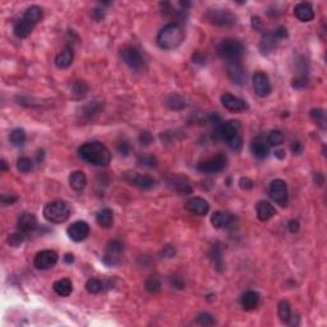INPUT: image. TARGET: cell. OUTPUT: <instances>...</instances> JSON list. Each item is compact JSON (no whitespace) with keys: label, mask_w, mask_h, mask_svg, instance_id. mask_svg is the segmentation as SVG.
I'll list each match as a JSON object with an SVG mask.
<instances>
[{"label":"cell","mask_w":327,"mask_h":327,"mask_svg":"<svg viewBox=\"0 0 327 327\" xmlns=\"http://www.w3.org/2000/svg\"><path fill=\"white\" fill-rule=\"evenodd\" d=\"M278 312H279V317H280L281 322L287 325V322H289V320H290V317H291L290 303H289L287 301H281L280 303H279Z\"/></svg>","instance_id":"f35d334b"},{"label":"cell","mask_w":327,"mask_h":327,"mask_svg":"<svg viewBox=\"0 0 327 327\" xmlns=\"http://www.w3.org/2000/svg\"><path fill=\"white\" fill-rule=\"evenodd\" d=\"M17 201H18V197L14 195H1V197H0V202L3 206L13 205Z\"/></svg>","instance_id":"db71d44e"},{"label":"cell","mask_w":327,"mask_h":327,"mask_svg":"<svg viewBox=\"0 0 327 327\" xmlns=\"http://www.w3.org/2000/svg\"><path fill=\"white\" fill-rule=\"evenodd\" d=\"M73 59H74V53H73L72 46H66L65 49L55 56L54 63L59 69H65L68 66L72 65Z\"/></svg>","instance_id":"484cf974"},{"label":"cell","mask_w":327,"mask_h":327,"mask_svg":"<svg viewBox=\"0 0 327 327\" xmlns=\"http://www.w3.org/2000/svg\"><path fill=\"white\" fill-rule=\"evenodd\" d=\"M176 255V249L175 247H173L172 244H168L162 248L161 251V257L164 258H172Z\"/></svg>","instance_id":"11a10c76"},{"label":"cell","mask_w":327,"mask_h":327,"mask_svg":"<svg viewBox=\"0 0 327 327\" xmlns=\"http://www.w3.org/2000/svg\"><path fill=\"white\" fill-rule=\"evenodd\" d=\"M120 58L124 62L126 65H128L132 70H142L145 68V59H143L142 54L138 49L133 46L123 47L120 51Z\"/></svg>","instance_id":"ba28073f"},{"label":"cell","mask_w":327,"mask_h":327,"mask_svg":"<svg viewBox=\"0 0 327 327\" xmlns=\"http://www.w3.org/2000/svg\"><path fill=\"white\" fill-rule=\"evenodd\" d=\"M0 169H1V172H7L8 169H9L8 162L5 161V160H1V161H0Z\"/></svg>","instance_id":"03108f58"},{"label":"cell","mask_w":327,"mask_h":327,"mask_svg":"<svg viewBox=\"0 0 327 327\" xmlns=\"http://www.w3.org/2000/svg\"><path fill=\"white\" fill-rule=\"evenodd\" d=\"M26 132H24L22 128H16L13 129L9 134V141L10 143L16 147H22V146L26 143Z\"/></svg>","instance_id":"8d00e7d4"},{"label":"cell","mask_w":327,"mask_h":327,"mask_svg":"<svg viewBox=\"0 0 327 327\" xmlns=\"http://www.w3.org/2000/svg\"><path fill=\"white\" fill-rule=\"evenodd\" d=\"M138 142L142 146H145V147H147V146H150L153 142V137H152V134L149 131H143V132L139 133Z\"/></svg>","instance_id":"681fc988"},{"label":"cell","mask_w":327,"mask_h":327,"mask_svg":"<svg viewBox=\"0 0 327 327\" xmlns=\"http://www.w3.org/2000/svg\"><path fill=\"white\" fill-rule=\"evenodd\" d=\"M162 284L161 281L159 279L156 278V276H151L147 280L145 281V289L151 294H157L160 290H161Z\"/></svg>","instance_id":"ab89813d"},{"label":"cell","mask_w":327,"mask_h":327,"mask_svg":"<svg viewBox=\"0 0 327 327\" xmlns=\"http://www.w3.org/2000/svg\"><path fill=\"white\" fill-rule=\"evenodd\" d=\"M192 62L195 64H198V65H205L206 56L202 53H199V51H196V53L192 55Z\"/></svg>","instance_id":"6f0895ef"},{"label":"cell","mask_w":327,"mask_h":327,"mask_svg":"<svg viewBox=\"0 0 327 327\" xmlns=\"http://www.w3.org/2000/svg\"><path fill=\"white\" fill-rule=\"evenodd\" d=\"M211 224L216 229H230L235 225V218L225 211H216L211 216Z\"/></svg>","instance_id":"ffe728a7"},{"label":"cell","mask_w":327,"mask_h":327,"mask_svg":"<svg viewBox=\"0 0 327 327\" xmlns=\"http://www.w3.org/2000/svg\"><path fill=\"white\" fill-rule=\"evenodd\" d=\"M96 221L97 224L101 226V228H110L114 222V212H112L111 208H103V210H100L97 212V215H96Z\"/></svg>","instance_id":"d6a6232c"},{"label":"cell","mask_w":327,"mask_h":327,"mask_svg":"<svg viewBox=\"0 0 327 327\" xmlns=\"http://www.w3.org/2000/svg\"><path fill=\"white\" fill-rule=\"evenodd\" d=\"M168 185L174 192H176L180 196H188L192 195L193 188H192L191 183L187 178L180 175H172L168 179Z\"/></svg>","instance_id":"e0dca14e"},{"label":"cell","mask_w":327,"mask_h":327,"mask_svg":"<svg viewBox=\"0 0 327 327\" xmlns=\"http://www.w3.org/2000/svg\"><path fill=\"white\" fill-rule=\"evenodd\" d=\"M311 116L312 119L314 120V122L317 123L318 126H321V128L325 129V122H326V114H325V110L324 109H312L311 110Z\"/></svg>","instance_id":"f6af8a7d"},{"label":"cell","mask_w":327,"mask_h":327,"mask_svg":"<svg viewBox=\"0 0 327 327\" xmlns=\"http://www.w3.org/2000/svg\"><path fill=\"white\" fill-rule=\"evenodd\" d=\"M33 27H35V24L31 23L30 21L24 20L23 17H22V18L17 21L16 24H14L13 32L18 39H26V37L30 36V33L32 32L33 30Z\"/></svg>","instance_id":"83f0119b"},{"label":"cell","mask_w":327,"mask_h":327,"mask_svg":"<svg viewBox=\"0 0 327 327\" xmlns=\"http://www.w3.org/2000/svg\"><path fill=\"white\" fill-rule=\"evenodd\" d=\"M287 229H289V232H290L291 234H297V233L299 232V229H301V224H299L298 220L293 218V220H290V221L287 222Z\"/></svg>","instance_id":"680465c9"},{"label":"cell","mask_w":327,"mask_h":327,"mask_svg":"<svg viewBox=\"0 0 327 327\" xmlns=\"http://www.w3.org/2000/svg\"><path fill=\"white\" fill-rule=\"evenodd\" d=\"M276 44H278V40L274 33H263V36L261 37V41H260V51L262 55H268L270 53H272V50L276 47Z\"/></svg>","instance_id":"4dcf8cb0"},{"label":"cell","mask_w":327,"mask_h":327,"mask_svg":"<svg viewBox=\"0 0 327 327\" xmlns=\"http://www.w3.org/2000/svg\"><path fill=\"white\" fill-rule=\"evenodd\" d=\"M238 184L243 191H251V189L255 187L253 180H252L251 178H248V176H241V178L239 179Z\"/></svg>","instance_id":"816d5d0a"},{"label":"cell","mask_w":327,"mask_h":327,"mask_svg":"<svg viewBox=\"0 0 327 327\" xmlns=\"http://www.w3.org/2000/svg\"><path fill=\"white\" fill-rule=\"evenodd\" d=\"M291 86L295 89H303L308 86V77H294L291 81Z\"/></svg>","instance_id":"c3c4849f"},{"label":"cell","mask_w":327,"mask_h":327,"mask_svg":"<svg viewBox=\"0 0 327 327\" xmlns=\"http://www.w3.org/2000/svg\"><path fill=\"white\" fill-rule=\"evenodd\" d=\"M170 285H172L174 289H178V290H183L185 287V281L183 280L180 276H172L170 278Z\"/></svg>","instance_id":"f5cc1de1"},{"label":"cell","mask_w":327,"mask_h":327,"mask_svg":"<svg viewBox=\"0 0 327 327\" xmlns=\"http://www.w3.org/2000/svg\"><path fill=\"white\" fill-rule=\"evenodd\" d=\"M291 152L294 155H301L302 152H303V145L301 142H294L291 146Z\"/></svg>","instance_id":"94428289"},{"label":"cell","mask_w":327,"mask_h":327,"mask_svg":"<svg viewBox=\"0 0 327 327\" xmlns=\"http://www.w3.org/2000/svg\"><path fill=\"white\" fill-rule=\"evenodd\" d=\"M268 195L274 202H276L281 207H285L289 202V192L287 185L283 179H275L272 180L268 188Z\"/></svg>","instance_id":"9c48e42d"},{"label":"cell","mask_w":327,"mask_h":327,"mask_svg":"<svg viewBox=\"0 0 327 327\" xmlns=\"http://www.w3.org/2000/svg\"><path fill=\"white\" fill-rule=\"evenodd\" d=\"M123 243L118 239H112V240L108 241V244L105 247V253H104L103 262L109 266V267H114L122 262L123 258Z\"/></svg>","instance_id":"52a82bcc"},{"label":"cell","mask_w":327,"mask_h":327,"mask_svg":"<svg viewBox=\"0 0 327 327\" xmlns=\"http://www.w3.org/2000/svg\"><path fill=\"white\" fill-rule=\"evenodd\" d=\"M185 210L193 215L205 216L210 211V205L205 198L201 197H192L185 202Z\"/></svg>","instance_id":"ac0fdd59"},{"label":"cell","mask_w":327,"mask_h":327,"mask_svg":"<svg viewBox=\"0 0 327 327\" xmlns=\"http://www.w3.org/2000/svg\"><path fill=\"white\" fill-rule=\"evenodd\" d=\"M226 166H228V157L222 153H218L210 159L199 161L196 168L203 174H218V173L224 172Z\"/></svg>","instance_id":"8992f818"},{"label":"cell","mask_w":327,"mask_h":327,"mask_svg":"<svg viewBox=\"0 0 327 327\" xmlns=\"http://www.w3.org/2000/svg\"><path fill=\"white\" fill-rule=\"evenodd\" d=\"M56 262H58V255H56V252L51 251V249L39 252L33 258V266L37 270H47V268L55 266Z\"/></svg>","instance_id":"4fadbf2b"},{"label":"cell","mask_w":327,"mask_h":327,"mask_svg":"<svg viewBox=\"0 0 327 327\" xmlns=\"http://www.w3.org/2000/svg\"><path fill=\"white\" fill-rule=\"evenodd\" d=\"M53 290L59 297H69L73 291V284L69 279H59L53 284Z\"/></svg>","instance_id":"1f68e13d"},{"label":"cell","mask_w":327,"mask_h":327,"mask_svg":"<svg viewBox=\"0 0 327 327\" xmlns=\"http://www.w3.org/2000/svg\"><path fill=\"white\" fill-rule=\"evenodd\" d=\"M78 156L83 161L93 166L105 168L111 161V152L103 142L93 141V142L83 143L78 149Z\"/></svg>","instance_id":"6da1fadb"},{"label":"cell","mask_w":327,"mask_h":327,"mask_svg":"<svg viewBox=\"0 0 327 327\" xmlns=\"http://www.w3.org/2000/svg\"><path fill=\"white\" fill-rule=\"evenodd\" d=\"M260 304V294L255 290H248L240 297V305L244 311H255Z\"/></svg>","instance_id":"603a6c76"},{"label":"cell","mask_w":327,"mask_h":327,"mask_svg":"<svg viewBox=\"0 0 327 327\" xmlns=\"http://www.w3.org/2000/svg\"><path fill=\"white\" fill-rule=\"evenodd\" d=\"M24 235L26 234H23V233L18 230L17 233H13V234H10L9 237H8V243H9V245H12V247H18V245H21L23 243Z\"/></svg>","instance_id":"bcb514c9"},{"label":"cell","mask_w":327,"mask_h":327,"mask_svg":"<svg viewBox=\"0 0 327 327\" xmlns=\"http://www.w3.org/2000/svg\"><path fill=\"white\" fill-rule=\"evenodd\" d=\"M17 169H18V172L22 173V174L30 173L33 169L32 160L28 159V157H20V159L17 160Z\"/></svg>","instance_id":"7bdbcfd3"},{"label":"cell","mask_w":327,"mask_h":327,"mask_svg":"<svg viewBox=\"0 0 327 327\" xmlns=\"http://www.w3.org/2000/svg\"><path fill=\"white\" fill-rule=\"evenodd\" d=\"M69 184L72 189H74L76 192H82L87 185L86 174L81 172V170H76V172L70 173Z\"/></svg>","instance_id":"f546056e"},{"label":"cell","mask_w":327,"mask_h":327,"mask_svg":"<svg viewBox=\"0 0 327 327\" xmlns=\"http://www.w3.org/2000/svg\"><path fill=\"white\" fill-rule=\"evenodd\" d=\"M185 30L182 23L179 22H170L165 24L157 33L156 43L157 46L162 50L176 49L184 43Z\"/></svg>","instance_id":"7a4b0ae2"},{"label":"cell","mask_w":327,"mask_h":327,"mask_svg":"<svg viewBox=\"0 0 327 327\" xmlns=\"http://www.w3.org/2000/svg\"><path fill=\"white\" fill-rule=\"evenodd\" d=\"M228 76L229 78L239 86H243L247 81V73H245L243 63L228 64Z\"/></svg>","instance_id":"7402d4cb"},{"label":"cell","mask_w":327,"mask_h":327,"mask_svg":"<svg viewBox=\"0 0 327 327\" xmlns=\"http://www.w3.org/2000/svg\"><path fill=\"white\" fill-rule=\"evenodd\" d=\"M270 149H271V146L268 143L267 141V136H264V134H260V136L255 137V138L252 139L251 142V152L252 155L257 157L260 160L266 159L270 153Z\"/></svg>","instance_id":"5bb4252c"},{"label":"cell","mask_w":327,"mask_h":327,"mask_svg":"<svg viewBox=\"0 0 327 327\" xmlns=\"http://www.w3.org/2000/svg\"><path fill=\"white\" fill-rule=\"evenodd\" d=\"M294 16L301 22H311L314 18V10L309 3H299L297 7L294 8Z\"/></svg>","instance_id":"d4e9b609"},{"label":"cell","mask_w":327,"mask_h":327,"mask_svg":"<svg viewBox=\"0 0 327 327\" xmlns=\"http://www.w3.org/2000/svg\"><path fill=\"white\" fill-rule=\"evenodd\" d=\"M240 129L241 124L238 120L224 122L220 128V132H218V141H225L229 145L234 139L240 138Z\"/></svg>","instance_id":"30bf717a"},{"label":"cell","mask_w":327,"mask_h":327,"mask_svg":"<svg viewBox=\"0 0 327 327\" xmlns=\"http://www.w3.org/2000/svg\"><path fill=\"white\" fill-rule=\"evenodd\" d=\"M313 182L317 185H324L325 183V176L322 173H316L313 175Z\"/></svg>","instance_id":"6125c7cd"},{"label":"cell","mask_w":327,"mask_h":327,"mask_svg":"<svg viewBox=\"0 0 327 327\" xmlns=\"http://www.w3.org/2000/svg\"><path fill=\"white\" fill-rule=\"evenodd\" d=\"M137 164L141 166H145V168H156L159 161H157V157L152 153H141V155L137 157Z\"/></svg>","instance_id":"74e56055"},{"label":"cell","mask_w":327,"mask_h":327,"mask_svg":"<svg viewBox=\"0 0 327 327\" xmlns=\"http://www.w3.org/2000/svg\"><path fill=\"white\" fill-rule=\"evenodd\" d=\"M104 109V104L103 101H99V100H93V101H89V103L85 104V105L81 108L80 110V116L83 122H89V120H93L96 116L99 115L100 112L103 111Z\"/></svg>","instance_id":"d6986e66"},{"label":"cell","mask_w":327,"mask_h":327,"mask_svg":"<svg viewBox=\"0 0 327 327\" xmlns=\"http://www.w3.org/2000/svg\"><path fill=\"white\" fill-rule=\"evenodd\" d=\"M205 17L210 23L218 27L230 28V27H234L237 24V16L233 13L232 10L224 9V8L208 9Z\"/></svg>","instance_id":"5b68a950"},{"label":"cell","mask_w":327,"mask_h":327,"mask_svg":"<svg viewBox=\"0 0 327 327\" xmlns=\"http://www.w3.org/2000/svg\"><path fill=\"white\" fill-rule=\"evenodd\" d=\"M44 218L49 222L53 224H62L65 222L70 216V206L65 201L56 199V201L49 202L44 207Z\"/></svg>","instance_id":"277c9868"},{"label":"cell","mask_w":327,"mask_h":327,"mask_svg":"<svg viewBox=\"0 0 327 327\" xmlns=\"http://www.w3.org/2000/svg\"><path fill=\"white\" fill-rule=\"evenodd\" d=\"M275 156H276V157H278V159H280V160H284L285 159V151L284 150H276V151H275Z\"/></svg>","instance_id":"e7e4bbea"},{"label":"cell","mask_w":327,"mask_h":327,"mask_svg":"<svg viewBox=\"0 0 327 327\" xmlns=\"http://www.w3.org/2000/svg\"><path fill=\"white\" fill-rule=\"evenodd\" d=\"M196 324L201 325V326H214V325L216 324V321L211 313L203 312V313L197 316V318H196Z\"/></svg>","instance_id":"ee69618b"},{"label":"cell","mask_w":327,"mask_h":327,"mask_svg":"<svg viewBox=\"0 0 327 327\" xmlns=\"http://www.w3.org/2000/svg\"><path fill=\"white\" fill-rule=\"evenodd\" d=\"M86 290L88 291L89 294H99V293L104 290V283L100 281L99 279H88L86 283Z\"/></svg>","instance_id":"60d3db41"},{"label":"cell","mask_w":327,"mask_h":327,"mask_svg":"<svg viewBox=\"0 0 327 327\" xmlns=\"http://www.w3.org/2000/svg\"><path fill=\"white\" fill-rule=\"evenodd\" d=\"M66 234L76 243L83 241L89 234V225L86 221H76L66 229Z\"/></svg>","instance_id":"9a60e30c"},{"label":"cell","mask_w":327,"mask_h":327,"mask_svg":"<svg viewBox=\"0 0 327 327\" xmlns=\"http://www.w3.org/2000/svg\"><path fill=\"white\" fill-rule=\"evenodd\" d=\"M165 104L169 109L174 110V111H180V110L185 109V106H187L185 99L183 96L179 95V93H172V95H169Z\"/></svg>","instance_id":"836d02e7"},{"label":"cell","mask_w":327,"mask_h":327,"mask_svg":"<svg viewBox=\"0 0 327 327\" xmlns=\"http://www.w3.org/2000/svg\"><path fill=\"white\" fill-rule=\"evenodd\" d=\"M44 17V12L40 7H37V5H32V7L27 8L26 12L23 14V18L27 21H30L31 23H33L36 26L41 20H43Z\"/></svg>","instance_id":"e575fe53"},{"label":"cell","mask_w":327,"mask_h":327,"mask_svg":"<svg viewBox=\"0 0 327 327\" xmlns=\"http://www.w3.org/2000/svg\"><path fill=\"white\" fill-rule=\"evenodd\" d=\"M64 262H65V263H73V262H74V256H73L72 253H66V255L64 256Z\"/></svg>","instance_id":"be15d7a7"},{"label":"cell","mask_w":327,"mask_h":327,"mask_svg":"<svg viewBox=\"0 0 327 327\" xmlns=\"http://www.w3.org/2000/svg\"><path fill=\"white\" fill-rule=\"evenodd\" d=\"M267 141L270 146H281L285 141L284 133L281 131H271L267 134Z\"/></svg>","instance_id":"b9f144b4"},{"label":"cell","mask_w":327,"mask_h":327,"mask_svg":"<svg viewBox=\"0 0 327 327\" xmlns=\"http://www.w3.org/2000/svg\"><path fill=\"white\" fill-rule=\"evenodd\" d=\"M252 27H253V30L256 31H262V28H263V23H262V21L260 17H252Z\"/></svg>","instance_id":"91938a15"},{"label":"cell","mask_w":327,"mask_h":327,"mask_svg":"<svg viewBox=\"0 0 327 327\" xmlns=\"http://www.w3.org/2000/svg\"><path fill=\"white\" fill-rule=\"evenodd\" d=\"M116 151H118V153H119L120 156H123V157L129 156V153H131V145H129L128 141H126V139L120 141V142L116 145Z\"/></svg>","instance_id":"7dc6e473"},{"label":"cell","mask_w":327,"mask_h":327,"mask_svg":"<svg viewBox=\"0 0 327 327\" xmlns=\"http://www.w3.org/2000/svg\"><path fill=\"white\" fill-rule=\"evenodd\" d=\"M89 92V86L85 81H73L70 85V95L73 100L85 99Z\"/></svg>","instance_id":"f1b7e54d"},{"label":"cell","mask_w":327,"mask_h":327,"mask_svg":"<svg viewBox=\"0 0 327 327\" xmlns=\"http://www.w3.org/2000/svg\"><path fill=\"white\" fill-rule=\"evenodd\" d=\"M276 215V208L267 201L258 202L257 205V218L261 221L266 222L268 220H271L274 216Z\"/></svg>","instance_id":"4316f807"},{"label":"cell","mask_w":327,"mask_h":327,"mask_svg":"<svg viewBox=\"0 0 327 327\" xmlns=\"http://www.w3.org/2000/svg\"><path fill=\"white\" fill-rule=\"evenodd\" d=\"M124 180L128 182L131 185H134L139 189L149 191L156 185V180L150 175H143L137 172H127L124 173Z\"/></svg>","instance_id":"8fae6325"},{"label":"cell","mask_w":327,"mask_h":327,"mask_svg":"<svg viewBox=\"0 0 327 327\" xmlns=\"http://www.w3.org/2000/svg\"><path fill=\"white\" fill-rule=\"evenodd\" d=\"M295 65V73L297 76L295 77H308V73H309V63L305 56L299 55L295 59L294 62Z\"/></svg>","instance_id":"d590c367"},{"label":"cell","mask_w":327,"mask_h":327,"mask_svg":"<svg viewBox=\"0 0 327 327\" xmlns=\"http://www.w3.org/2000/svg\"><path fill=\"white\" fill-rule=\"evenodd\" d=\"M216 53L228 64L240 63L244 55V45L239 40L235 39H225L218 44L216 46Z\"/></svg>","instance_id":"3957f363"},{"label":"cell","mask_w":327,"mask_h":327,"mask_svg":"<svg viewBox=\"0 0 327 327\" xmlns=\"http://www.w3.org/2000/svg\"><path fill=\"white\" fill-rule=\"evenodd\" d=\"M274 35H275V37H276V40H278V41L285 40V39H287V30H286V27L279 26L278 28L275 30Z\"/></svg>","instance_id":"9f6ffc18"},{"label":"cell","mask_w":327,"mask_h":327,"mask_svg":"<svg viewBox=\"0 0 327 327\" xmlns=\"http://www.w3.org/2000/svg\"><path fill=\"white\" fill-rule=\"evenodd\" d=\"M252 82H253V88H255L256 95L260 97H267L272 91L271 82L270 78L264 72H256L252 77Z\"/></svg>","instance_id":"7c38bea8"},{"label":"cell","mask_w":327,"mask_h":327,"mask_svg":"<svg viewBox=\"0 0 327 327\" xmlns=\"http://www.w3.org/2000/svg\"><path fill=\"white\" fill-rule=\"evenodd\" d=\"M221 104L225 109H228L229 111L233 112L245 111L248 109L247 101H244L243 99H239V97L232 95V93H222Z\"/></svg>","instance_id":"2e32d148"},{"label":"cell","mask_w":327,"mask_h":327,"mask_svg":"<svg viewBox=\"0 0 327 327\" xmlns=\"http://www.w3.org/2000/svg\"><path fill=\"white\" fill-rule=\"evenodd\" d=\"M105 14H106V10H105V8H104V5L93 8L92 12H91V17H92V20L96 21V22L103 21L104 18H105Z\"/></svg>","instance_id":"f907efd6"},{"label":"cell","mask_w":327,"mask_h":327,"mask_svg":"<svg viewBox=\"0 0 327 327\" xmlns=\"http://www.w3.org/2000/svg\"><path fill=\"white\" fill-rule=\"evenodd\" d=\"M18 230L22 232L23 234H31L39 228V222H37V218L33 214L26 212L22 214L18 218Z\"/></svg>","instance_id":"44dd1931"},{"label":"cell","mask_w":327,"mask_h":327,"mask_svg":"<svg viewBox=\"0 0 327 327\" xmlns=\"http://www.w3.org/2000/svg\"><path fill=\"white\" fill-rule=\"evenodd\" d=\"M208 258L211 263L214 264V267L218 270V272H222L225 268L224 256H222V248L220 244H214L208 252Z\"/></svg>","instance_id":"cb8c5ba5"}]
</instances>
